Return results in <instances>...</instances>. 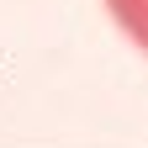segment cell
Listing matches in <instances>:
<instances>
[{
    "label": "cell",
    "instance_id": "1",
    "mask_svg": "<svg viewBox=\"0 0 148 148\" xmlns=\"http://www.w3.org/2000/svg\"><path fill=\"white\" fill-rule=\"evenodd\" d=\"M111 21L122 27V37H132V42L148 53V0H106Z\"/></svg>",
    "mask_w": 148,
    "mask_h": 148
}]
</instances>
